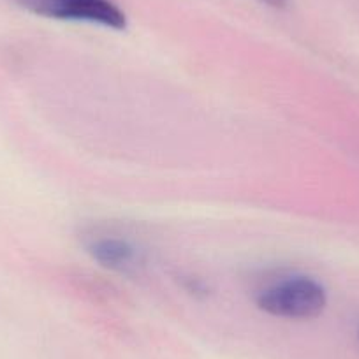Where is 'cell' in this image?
I'll return each instance as SVG.
<instances>
[{"label": "cell", "instance_id": "obj_1", "mask_svg": "<svg viewBox=\"0 0 359 359\" xmlns=\"http://www.w3.org/2000/svg\"><path fill=\"white\" fill-rule=\"evenodd\" d=\"M327 296L323 285L310 277H291L262 291L257 305L262 312L282 319H316L326 309Z\"/></svg>", "mask_w": 359, "mask_h": 359}, {"label": "cell", "instance_id": "obj_2", "mask_svg": "<svg viewBox=\"0 0 359 359\" xmlns=\"http://www.w3.org/2000/svg\"><path fill=\"white\" fill-rule=\"evenodd\" d=\"M20 8L53 20L86 22L109 29H126L127 18L111 0H15Z\"/></svg>", "mask_w": 359, "mask_h": 359}, {"label": "cell", "instance_id": "obj_3", "mask_svg": "<svg viewBox=\"0 0 359 359\" xmlns=\"http://www.w3.org/2000/svg\"><path fill=\"white\" fill-rule=\"evenodd\" d=\"M86 250L99 264L120 273H129L141 264L136 247L120 238H95L86 245Z\"/></svg>", "mask_w": 359, "mask_h": 359}, {"label": "cell", "instance_id": "obj_4", "mask_svg": "<svg viewBox=\"0 0 359 359\" xmlns=\"http://www.w3.org/2000/svg\"><path fill=\"white\" fill-rule=\"evenodd\" d=\"M261 2H264V4L271 6L275 9H282L287 6V0H261Z\"/></svg>", "mask_w": 359, "mask_h": 359}]
</instances>
